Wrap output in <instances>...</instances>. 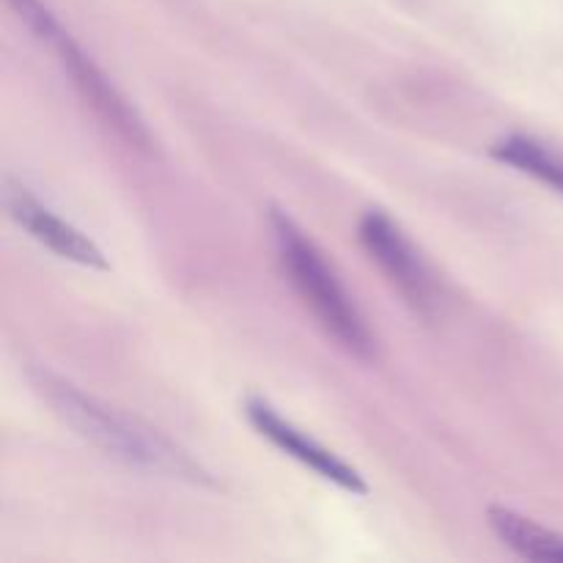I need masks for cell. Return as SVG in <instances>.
I'll return each instance as SVG.
<instances>
[{
  "label": "cell",
  "instance_id": "obj_1",
  "mask_svg": "<svg viewBox=\"0 0 563 563\" xmlns=\"http://www.w3.org/2000/svg\"><path fill=\"white\" fill-rule=\"evenodd\" d=\"M27 379H31L33 390L42 396L44 405L66 427L75 429V434H80L86 443H91L110 460L124 462L137 471L157 473V476L181 478L190 484H212L209 473L185 449L170 443L163 432L148 423L82 394L77 385L44 366L31 368Z\"/></svg>",
  "mask_w": 563,
  "mask_h": 563
},
{
  "label": "cell",
  "instance_id": "obj_2",
  "mask_svg": "<svg viewBox=\"0 0 563 563\" xmlns=\"http://www.w3.org/2000/svg\"><path fill=\"white\" fill-rule=\"evenodd\" d=\"M269 229L286 278L324 333L350 355L372 361L377 355V339L317 242L284 209H269Z\"/></svg>",
  "mask_w": 563,
  "mask_h": 563
},
{
  "label": "cell",
  "instance_id": "obj_3",
  "mask_svg": "<svg viewBox=\"0 0 563 563\" xmlns=\"http://www.w3.org/2000/svg\"><path fill=\"white\" fill-rule=\"evenodd\" d=\"M357 236L368 256L390 280V286L405 297L407 306L418 317L432 319L438 313V284H434L432 269L427 267L416 245L407 240L399 223L383 209H368L357 223Z\"/></svg>",
  "mask_w": 563,
  "mask_h": 563
},
{
  "label": "cell",
  "instance_id": "obj_4",
  "mask_svg": "<svg viewBox=\"0 0 563 563\" xmlns=\"http://www.w3.org/2000/svg\"><path fill=\"white\" fill-rule=\"evenodd\" d=\"M245 416L251 421V427L262 434L264 440L275 445L278 451H284L286 456L297 460L300 465H306L308 471L317 473L324 482L335 484L339 489H346L352 495H368V484L350 462H344L341 456H335L333 451L324 449L322 443L306 434L302 429H297L295 423L286 421L278 410H275L269 401H264L262 396H247L245 401Z\"/></svg>",
  "mask_w": 563,
  "mask_h": 563
},
{
  "label": "cell",
  "instance_id": "obj_5",
  "mask_svg": "<svg viewBox=\"0 0 563 563\" xmlns=\"http://www.w3.org/2000/svg\"><path fill=\"white\" fill-rule=\"evenodd\" d=\"M3 203L9 218L14 220L22 231H27L38 245L53 251L58 258L75 262L80 264V267L108 269V258H104L102 247H99L91 236L82 234L77 225H71L69 220L58 218L53 209L44 207V203L38 201L33 192H27V187H22L20 181L5 179Z\"/></svg>",
  "mask_w": 563,
  "mask_h": 563
},
{
  "label": "cell",
  "instance_id": "obj_6",
  "mask_svg": "<svg viewBox=\"0 0 563 563\" xmlns=\"http://www.w3.org/2000/svg\"><path fill=\"white\" fill-rule=\"evenodd\" d=\"M53 47L58 49L60 64L69 71L71 82H75V88L80 91V97L93 108V113H97L115 135L124 137L126 143H132L135 148H148L152 137H148V130L146 124H143L141 115H137L135 108L121 97L119 88L102 75V69L71 42L69 33H64Z\"/></svg>",
  "mask_w": 563,
  "mask_h": 563
},
{
  "label": "cell",
  "instance_id": "obj_7",
  "mask_svg": "<svg viewBox=\"0 0 563 563\" xmlns=\"http://www.w3.org/2000/svg\"><path fill=\"white\" fill-rule=\"evenodd\" d=\"M489 154L498 163L509 165V168L520 170L526 176H533V179L553 187L555 192L563 196V152L553 148L550 143L522 135V132H511V135L498 137L489 146Z\"/></svg>",
  "mask_w": 563,
  "mask_h": 563
},
{
  "label": "cell",
  "instance_id": "obj_8",
  "mask_svg": "<svg viewBox=\"0 0 563 563\" xmlns=\"http://www.w3.org/2000/svg\"><path fill=\"white\" fill-rule=\"evenodd\" d=\"M489 528L495 537L515 550L517 555L531 561H563V533L550 531L506 506L489 509Z\"/></svg>",
  "mask_w": 563,
  "mask_h": 563
},
{
  "label": "cell",
  "instance_id": "obj_9",
  "mask_svg": "<svg viewBox=\"0 0 563 563\" xmlns=\"http://www.w3.org/2000/svg\"><path fill=\"white\" fill-rule=\"evenodd\" d=\"M9 5L16 11V16L25 22L27 31L36 38H42V42L55 44L66 33L64 27H60V22L55 20L53 11H49L42 0H9Z\"/></svg>",
  "mask_w": 563,
  "mask_h": 563
}]
</instances>
